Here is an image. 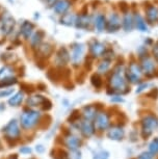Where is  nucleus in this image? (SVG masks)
Wrapping results in <instances>:
<instances>
[{
    "instance_id": "obj_31",
    "label": "nucleus",
    "mask_w": 158,
    "mask_h": 159,
    "mask_svg": "<svg viewBox=\"0 0 158 159\" xmlns=\"http://www.w3.org/2000/svg\"><path fill=\"white\" fill-rule=\"evenodd\" d=\"M17 83V79L16 78H7V79H3V80H0V89H5V88H8L11 85H14Z\"/></svg>"
},
{
    "instance_id": "obj_43",
    "label": "nucleus",
    "mask_w": 158,
    "mask_h": 159,
    "mask_svg": "<svg viewBox=\"0 0 158 159\" xmlns=\"http://www.w3.org/2000/svg\"><path fill=\"white\" fill-rule=\"evenodd\" d=\"M11 159H13V158H11Z\"/></svg>"
},
{
    "instance_id": "obj_35",
    "label": "nucleus",
    "mask_w": 158,
    "mask_h": 159,
    "mask_svg": "<svg viewBox=\"0 0 158 159\" xmlns=\"http://www.w3.org/2000/svg\"><path fill=\"white\" fill-rule=\"evenodd\" d=\"M15 92L14 89H4L2 91H0V98H5L10 97L11 95H13Z\"/></svg>"
},
{
    "instance_id": "obj_17",
    "label": "nucleus",
    "mask_w": 158,
    "mask_h": 159,
    "mask_svg": "<svg viewBox=\"0 0 158 159\" xmlns=\"http://www.w3.org/2000/svg\"><path fill=\"white\" fill-rule=\"evenodd\" d=\"M110 125L109 116L106 112H99L95 118V126L98 130L103 131L106 130Z\"/></svg>"
},
{
    "instance_id": "obj_39",
    "label": "nucleus",
    "mask_w": 158,
    "mask_h": 159,
    "mask_svg": "<svg viewBox=\"0 0 158 159\" xmlns=\"http://www.w3.org/2000/svg\"><path fill=\"white\" fill-rule=\"evenodd\" d=\"M20 152L22 154H29V153H31V149L29 147H23V148L20 149Z\"/></svg>"
},
{
    "instance_id": "obj_22",
    "label": "nucleus",
    "mask_w": 158,
    "mask_h": 159,
    "mask_svg": "<svg viewBox=\"0 0 158 159\" xmlns=\"http://www.w3.org/2000/svg\"><path fill=\"white\" fill-rule=\"evenodd\" d=\"M80 130H81L82 134L86 137L92 136L95 133V125L92 123V121L88 120H84L80 124Z\"/></svg>"
},
{
    "instance_id": "obj_36",
    "label": "nucleus",
    "mask_w": 158,
    "mask_h": 159,
    "mask_svg": "<svg viewBox=\"0 0 158 159\" xmlns=\"http://www.w3.org/2000/svg\"><path fill=\"white\" fill-rule=\"evenodd\" d=\"M153 158H154V155L148 151V152H142L136 159H153Z\"/></svg>"
},
{
    "instance_id": "obj_18",
    "label": "nucleus",
    "mask_w": 158,
    "mask_h": 159,
    "mask_svg": "<svg viewBox=\"0 0 158 159\" xmlns=\"http://www.w3.org/2000/svg\"><path fill=\"white\" fill-rule=\"evenodd\" d=\"M3 131L7 137L10 139H15L20 135V129H19V126H18V123L16 120H13V121H11L8 123V124L5 126Z\"/></svg>"
},
{
    "instance_id": "obj_15",
    "label": "nucleus",
    "mask_w": 158,
    "mask_h": 159,
    "mask_svg": "<svg viewBox=\"0 0 158 159\" xmlns=\"http://www.w3.org/2000/svg\"><path fill=\"white\" fill-rule=\"evenodd\" d=\"M73 3L70 0H58L54 4L52 5V10L56 15L62 16L64 14L68 13L70 11V8L72 7Z\"/></svg>"
},
{
    "instance_id": "obj_16",
    "label": "nucleus",
    "mask_w": 158,
    "mask_h": 159,
    "mask_svg": "<svg viewBox=\"0 0 158 159\" xmlns=\"http://www.w3.org/2000/svg\"><path fill=\"white\" fill-rule=\"evenodd\" d=\"M71 61L70 57V53L68 51L67 48L61 47L57 52H56L55 55V64L58 66V67H65V66L68 65V62Z\"/></svg>"
},
{
    "instance_id": "obj_23",
    "label": "nucleus",
    "mask_w": 158,
    "mask_h": 159,
    "mask_svg": "<svg viewBox=\"0 0 158 159\" xmlns=\"http://www.w3.org/2000/svg\"><path fill=\"white\" fill-rule=\"evenodd\" d=\"M38 53L40 54L41 57H49L53 53V46L49 43H42L38 47Z\"/></svg>"
},
{
    "instance_id": "obj_41",
    "label": "nucleus",
    "mask_w": 158,
    "mask_h": 159,
    "mask_svg": "<svg viewBox=\"0 0 158 159\" xmlns=\"http://www.w3.org/2000/svg\"><path fill=\"white\" fill-rule=\"evenodd\" d=\"M45 1H46L48 4H51V5H53V4L55 3L56 1H58V0H45Z\"/></svg>"
},
{
    "instance_id": "obj_19",
    "label": "nucleus",
    "mask_w": 158,
    "mask_h": 159,
    "mask_svg": "<svg viewBox=\"0 0 158 159\" xmlns=\"http://www.w3.org/2000/svg\"><path fill=\"white\" fill-rule=\"evenodd\" d=\"M34 24L32 22H30V21L25 20L24 22L21 24L20 32L25 40H28V39L31 38L32 32H34Z\"/></svg>"
},
{
    "instance_id": "obj_29",
    "label": "nucleus",
    "mask_w": 158,
    "mask_h": 159,
    "mask_svg": "<svg viewBox=\"0 0 158 159\" xmlns=\"http://www.w3.org/2000/svg\"><path fill=\"white\" fill-rule=\"evenodd\" d=\"M13 75H14L13 68L8 67V66H4V67H2L0 69V80L11 78V77H13Z\"/></svg>"
},
{
    "instance_id": "obj_1",
    "label": "nucleus",
    "mask_w": 158,
    "mask_h": 159,
    "mask_svg": "<svg viewBox=\"0 0 158 159\" xmlns=\"http://www.w3.org/2000/svg\"><path fill=\"white\" fill-rule=\"evenodd\" d=\"M127 78H126V66L124 64H117L112 69L108 78L109 88L114 93L125 94L129 91Z\"/></svg>"
},
{
    "instance_id": "obj_42",
    "label": "nucleus",
    "mask_w": 158,
    "mask_h": 159,
    "mask_svg": "<svg viewBox=\"0 0 158 159\" xmlns=\"http://www.w3.org/2000/svg\"><path fill=\"white\" fill-rule=\"evenodd\" d=\"M70 1L72 2V3H75V2L77 1V0H70Z\"/></svg>"
},
{
    "instance_id": "obj_20",
    "label": "nucleus",
    "mask_w": 158,
    "mask_h": 159,
    "mask_svg": "<svg viewBox=\"0 0 158 159\" xmlns=\"http://www.w3.org/2000/svg\"><path fill=\"white\" fill-rule=\"evenodd\" d=\"M107 136L111 140H122L125 136L124 129L120 127V126H115V127L110 128L108 132H107Z\"/></svg>"
},
{
    "instance_id": "obj_2",
    "label": "nucleus",
    "mask_w": 158,
    "mask_h": 159,
    "mask_svg": "<svg viewBox=\"0 0 158 159\" xmlns=\"http://www.w3.org/2000/svg\"><path fill=\"white\" fill-rule=\"evenodd\" d=\"M142 76H144V74H142L139 61L133 59V61L128 62V66L126 67V78L128 82L132 83V84L141 83Z\"/></svg>"
},
{
    "instance_id": "obj_6",
    "label": "nucleus",
    "mask_w": 158,
    "mask_h": 159,
    "mask_svg": "<svg viewBox=\"0 0 158 159\" xmlns=\"http://www.w3.org/2000/svg\"><path fill=\"white\" fill-rule=\"evenodd\" d=\"M122 29V16L118 10H114L107 15L106 31L109 34H115Z\"/></svg>"
},
{
    "instance_id": "obj_9",
    "label": "nucleus",
    "mask_w": 158,
    "mask_h": 159,
    "mask_svg": "<svg viewBox=\"0 0 158 159\" xmlns=\"http://www.w3.org/2000/svg\"><path fill=\"white\" fill-rule=\"evenodd\" d=\"M85 52V45L82 43H73L71 45L70 57L74 66H78L81 62Z\"/></svg>"
},
{
    "instance_id": "obj_14",
    "label": "nucleus",
    "mask_w": 158,
    "mask_h": 159,
    "mask_svg": "<svg viewBox=\"0 0 158 159\" xmlns=\"http://www.w3.org/2000/svg\"><path fill=\"white\" fill-rule=\"evenodd\" d=\"M107 15L105 13H97L93 17V26L97 32H103L106 30Z\"/></svg>"
},
{
    "instance_id": "obj_3",
    "label": "nucleus",
    "mask_w": 158,
    "mask_h": 159,
    "mask_svg": "<svg viewBox=\"0 0 158 159\" xmlns=\"http://www.w3.org/2000/svg\"><path fill=\"white\" fill-rule=\"evenodd\" d=\"M142 15L149 26L158 24V3L154 1H146L142 5Z\"/></svg>"
},
{
    "instance_id": "obj_30",
    "label": "nucleus",
    "mask_w": 158,
    "mask_h": 159,
    "mask_svg": "<svg viewBox=\"0 0 158 159\" xmlns=\"http://www.w3.org/2000/svg\"><path fill=\"white\" fill-rule=\"evenodd\" d=\"M23 101V93H16L13 97L10 98L8 100V104L11 106H19V104H21V102Z\"/></svg>"
},
{
    "instance_id": "obj_5",
    "label": "nucleus",
    "mask_w": 158,
    "mask_h": 159,
    "mask_svg": "<svg viewBox=\"0 0 158 159\" xmlns=\"http://www.w3.org/2000/svg\"><path fill=\"white\" fill-rule=\"evenodd\" d=\"M139 65H141L142 74L146 77L154 76L155 73L157 72V61L150 54L139 58Z\"/></svg>"
},
{
    "instance_id": "obj_11",
    "label": "nucleus",
    "mask_w": 158,
    "mask_h": 159,
    "mask_svg": "<svg viewBox=\"0 0 158 159\" xmlns=\"http://www.w3.org/2000/svg\"><path fill=\"white\" fill-rule=\"evenodd\" d=\"M88 50H89L91 55L93 56L94 58H98V57H103L104 53H105L107 50V47L102 42L97 41V40H92L88 43Z\"/></svg>"
},
{
    "instance_id": "obj_38",
    "label": "nucleus",
    "mask_w": 158,
    "mask_h": 159,
    "mask_svg": "<svg viewBox=\"0 0 158 159\" xmlns=\"http://www.w3.org/2000/svg\"><path fill=\"white\" fill-rule=\"evenodd\" d=\"M148 83H145V82H141L138 84V89H136V93L138 94H139V93H142V91H145V89H147L148 88Z\"/></svg>"
},
{
    "instance_id": "obj_12",
    "label": "nucleus",
    "mask_w": 158,
    "mask_h": 159,
    "mask_svg": "<svg viewBox=\"0 0 158 159\" xmlns=\"http://www.w3.org/2000/svg\"><path fill=\"white\" fill-rule=\"evenodd\" d=\"M121 16H122V29L125 32H131L134 29L133 8L131 7L129 11L121 14Z\"/></svg>"
},
{
    "instance_id": "obj_8",
    "label": "nucleus",
    "mask_w": 158,
    "mask_h": 159,
    "mask_svg": "<svg viewBox=\"0 0 158 159\" xmlns=\"http://www.w3.org/2000/svg\"><path fill=\"white\" fill-rule=\"evenodd\" d=\"M40 116H41V113L37 111V110H31V109L25 110L20 118L21 125L26 129L32 128L38 122Z\"/></svg>"
},
{
    "instance_id": "obj_34",
    "label": "nucleus",
    "mask_w": 158,
    "mask_h": 159,
    "mask_svg": "<svg viewBox=\"0 0 158 159\" xmlns=\"http://www.w3.org/2000/svg\"><path fill=\"white\" fill-rule=\"evenodd\" d=\"M67 159H81V152L79 150H71L67 155Z\"/></svg>"
},
{
    "instance_id": "obj_28",
    "label": "nucleus",
    "mask_w": 158,
    "mask_h": 159,
    "mask_svg": "<svg viewBox=\"0 0 158 159\" xmlns=\"http://www.w3.org/2000/svg\"><path fill=\"white\" fill-rule=\"evenodd\" d=\"M45 101H46V100H45V98L43 97V96L35 95V96H31L30 98H28L27 104H28V106L34 107V106H38V105L43 104Z\"/></svg>"
},
{
    "instance_id": "obj_27",
    "label": "nucleus",
    "mask_w": 158,
    "mask_h": 159,
    "mask_svg": "<svg viewBox=\"0 0 158 159\" xmlns=\"http://www.w3.org/2000/svg\"><path fill=\"white\" fill-rule=\"evenodd\" d=\"M98 115L97 113V109L96 107L93 106V105H89V106H85L83 108V116L85 118V120H93L96 118V116Z\"/></svg>"
},
{
    "instance_id": "obj_24",
    "label": "nucleus",
    "mask_w": 158,
    "mask_h": 159,
    "mask_svg": "<svg viewBox=\"0 0 158 159\" xmlns=\"http://www.w3.org/2000/svg\"><path fill=\"white\" fill-rule=\"evenodd\" d=\"M65 143L70 150H78L80 145H81V142H80V139L77 136L72 135V134H71V135L65 137Z\"/></svg>"
},
{
    "instance_id": "obj_40",
    "label": "nucleus",
    "mask_w": 158,
    "mask_h": 159,
    "mask_svg": "<svg viewBox=\"0 0 158 159\" xmlns=\"http://www.w3.org/2000/svg\"><path fill=\"white\" fill-rule=\"evenodd\" d=\"M35 150H37L38 152L42 153V152H44V147H43V146H41V145H38V146H37V148H35Z\"/></svg>"
},
{
    "instance_id": "obj_21",
    "label": "nucleus",
    "mask_w": 158,
    "mask_h": 159,
    "mask_svg": "<svg viewBox=\"0 0 158 159\" xmlns=\"http://www.w3.org/2000/svg\"><path fill=\"white\" fill-rule=\"evenodd\" d=\"M76 15L77 14L68 11V13H65L62 15V16H61V18H59V23L64 26H67V27H73V26H75Z\"/></svg>"
},
{
    "instance_id": "obj_26",
    "label": "nucleus",
    "mask_w": 158,
    "mask_h": 159,
    "mask_svg": "<svg viewBox=\"0 0 158 159\" xmlns=\"http://www.w3.org/2000/svg\"><path fill=\"white\" fill-rule=\"evenodd\" d=\"M45 37V32L42 29H38V31H35L30 38V44L32 48H38L42 44V41Z\"/></svg>"
},
{
    "instance_id": "obj_4",
    "label": "nucleus",
    "mask_w": 158,
    "mask_h": 159,
    "mask_svg": "<svg viewBox=\"0 0 158 159\" xmlns=\"http://www.w3.org/2000/svg\"><path fill=\"white\" fill-rule=\"evenodd\" d=\"M92 25H93V16L88 13V5H85V7L76 15L75 27L77 29L88 30V29H91Z\"/></svg>"
},
{
    "instance_id": "obj_37",
    "label": "nucleus",
    "mask_w": 158,
    "mask_h": 159,
    "mask_svg": "<svg viewBox=\"0 0 158 159\" xmlns=\"http://www.w3.org/2000/svg\"><path fill=\"white\" fill-rule=\"evenodd\" d=\"M152 54H153L152 56H153L155 59L158 58V41L155 42L153 44V46H152Z\"/></svg>"
},
{
    "instance_id": "obj_25",
    "label": "nucleus",
    "mask_w": 158,
    "mask_h": 159,
    "mask_svg": "<svg viewBox=\"0 0 158 159\" xmlns=\"http://www.w3.org/2000/svg\"><path fill=\"white\" fill-rule=\"evenodd\" d=\"M111 65H112V61L103 58L97 66V74H99V75L106 74L107 72L110 70V68H111Z\"/></svg>"
},
{
    "instance_id": "obj_7",
    "label": "nucleus",
    "mask_w": 158,
    "mask_h": 159,
    "mask_svg": "<svg viewBox=\"0 0 158 159\" xmlns=\"http://www.w3.org/2000/svg\"><path fill=\"white\" fill-rule=\"evenodd\" d=\"M158 128V118L154 115L146 116L142 121V132L144 137H149Z\"/></svg>"
},
{
    "instance_id": "obj_13",
    "label": "nucleus",
    "mask_w": 158,
    "mask_h": 159,
    "mask_svg": "<svg viewBox=\"0 0 158 159\" xmlns=\"http://www.w3.org/2000/svg\"><path fill=\"white\" fill-rule=\"evenodd\" d=\"M0 22H1V24H0V30H1L3 34L8 35L14 31V28L16 26V20L11 16L7 15Z\"/></svg>"
},
{
    "instance_id": "obj_32",
    "label": "nucleus",
    "mask_w": 158,
    "mask_h": 159,
    "mask_svg": "<svg viewBox=\"0 0 158 159\" xmlns=\"http://www.w3.org/2000/svg\"><path fill=\"white\" fill-rule=\"evenodd\" d=\"M91 81H92V84L96 89H99L101 88V85H102V79H101L99 74H94L93 76L91 77Z\"/></svg>"
},
{
    "instance_id": "obj_33",
    "label": "nucleus",
    "mask_w": 158,
    "mask_h": 159,
    "mask_svg": "<svg viewBox=\"0 0 158 159\" xmlns=\"http://www.w3.org/2000/svg\"><path fill=\"white\" fill-rule=\"evenodd\" d=\"M149 152L152 153L153 155L158 154V137L154 139L149 145Z\"/></svg>"
},
{
    "instance_id": "obj_10",
    "label": "nucleus",
    "mask_w": 158,
    "mask_h": 159,
    "mask_svg": "<svg viewBox=\"0 0 158 159\" xmlns=\"http://www.w3.org/2000/svg\"><path fill=\"white\" fill-rule=\"evenodd\" d=\"M133 8V16H134V29L141 31V32H148L149 31V24L146 21L144 15L141 11L136 10V8Z\"/></svg>"
}]
</instances>
